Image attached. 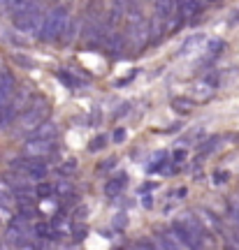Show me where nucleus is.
Returning a JSON list of instances; mask_svg holds the SVG:
<instances>
[{
  "instance_id": "nucleus-1",
  "label": "nucleus",
  "mask_w": 239,
  "mask_h": 250,
  "mask_svg": "<svg viewBox=\"0 0 239 250\" xmlns=\"http://www.w3.org/2000/svg\"><path fill=\"white\" fill-rule=\"evenodd\" d=\"M49 116H51V104H49V100L45 98H37L30 107L19 116L17 121V130L19 134H30L35 132L40 125L45 123V121H49Z\"/></svg>"
},
{
  "instance_id": "nucleus-2",
  "label": "nucleus",
  "mask_w": 239,
  "mask_h": 250,
  "mask_svg": "<svg viewBox=\"0 0 239 250\" xmlns=\"http://www.w3.org/2000/svg\"><path fill=\"white\" fill-rule=\"evenodd\" d=\"M70 21V14H68V9L65 7H53L51 12H47L45 14V23L40 28V40H45V42H51V40H61L63 35V28L65 23Z\"/></svg>"
},
{
  "instance_id": "nucleus-3",
  "label": "nucleus",
  "mask_w": 239,
  "mask_h": 250,
  "mask_svg": "<svg viewBox=\"0 0 239 250\" xmlns=\"http://www.w3.org/2000/svg\"><path fill=\"white\" fill-rule=\"evenodd\" d=\"M12 23H14V28L21 30V33H40V28L45 23L42 5L35 2V5H30V7L17 12V14L12 17Z\"/></svg>"
},
{
  "instance_id": "nucleus-4",
  "label": "nucleus",
  "mask_w": 239,
  "mask_h": 250,
  "mask_svg": "<svg viewBox=\"0 0 239 250\" xmlns=\"http://www.w3.org/2000/svg\"><path fill=\"white\" fill-rule=\"evenodd\" d=\"M24 104H26V93L21 90V93L12 95V100L5 107H0V130H7L14 121H19V111H21Z\"/></svg>"
},
{
  "instance_id": "nucleus-5",
  "label": "nucleus",
  "mask_w": 239,
  "mask_h": 250,
  "mask_svg": "<svg viewBox=\"0 0 239 250\" xmlns=\"http://www.w3.org/2000/svg\"><path fill=\"white\" fill-rule=\"evenodd\" d=\"M12 167L17 171H21L24 176L28 179H45L47 176V165L45 162H40V158H21V160H12Z\"/></svg>"
},
{
  "instance_id": "nucleus-6",
  "label": "nucleus",
  "mask_w": 239,
  "mask_h": 250,
  "mask_svg": "<svg viewBox=\"0 0 239 250\" xmlns=\"http://www.w3.org/2000/svg\"><path fill=\"white\" fill-rule=\"evenodd\" d=\"M172 236H174L181 246H186L188 250H202V241H200V239H197V236L188 229L186 225L181 223V218L172 223Z\"/></svg>"
},
{
  "instance_id": "nucleus-7",
  "label": "nucleus",
  "mask_w": 239,
  "mask_h": 250,
  "mask_svg": "<svg viewBox=\"0 0 239 250\" xmlns=\"http://www.w3.org/2000/svg\"><path fill=\"white\" fill-rule=\"evenodd\" d=\"M53 151H56V139H37V142L28 139L26 146H24V155L26 158H45V155H49Z\"/></svg>"
},
{
  "instance_id": "nucleus-8",
  "label": "nucleus",
  "mask_w": 239,
  "mask_h": 250,
  "mask_svg": "<svg viewBox=\"0 0 239 250\" xmlns=\"http://www.w3.org/2000/svg\"><path fill=\"white\" fill-rule=\"evenodd\" d=\"M30 234V229H28V225H26V220L19 215V218H14V220H9V225H7V241L9 243H17V246H24V243H28L26 241V236Z\"/></svg>"
},
{
  "instance_id": "nucleus-9",
  "label": "nucleus",
  "mask_w": 239,
  "mask_h": 250,
  "mask_svg": "<svg viewBox=\"0 0 239 250\" xmlns=\"http://www.w3.org/2000/svg\"><path fill=\"white\" fill-rule=\"evenodd\" d=\"M156 5V21L151 23V30L158 33L163 23H167L169 17L174 14V7H177V0H153Z\"/></svg>"
},
{
  "instance_id": "nucleus-10",
  "label": "nucleus",
  "mask_w": 239,
  "mask_h": 250,
  "mask_svg": "<svg viewBox=\"0 0 239 250\" xmlns=\"http://www.w3.org/2000/svg\"><path fill=\"white\" fill-rule=\"evenodd\" d=\"M151 23L149 21H140V23H135V26L128 28V37H130V42H133L135 49H142L146 46V42L151 40Z\"/></svg>"
},
{
  "instance_id": "nucleus-11",
  "label": "nucleus",
  "mask_w": 239,
  "mask_h": 250,
  "mask_svg": "<svg viewBox=\"0 0 239 250\" xmlns=\"http://www.w3.org/2000/svg\"><path fill=\"white\" fill-rule=\"evenodd\" d=\"M17 93V79H14V74L12 70H0V107H5L12 95Z\"/></svg>"
},
{
  "instance_id": "nucleus-12",
  "label": "nucleus",
  "mask_w": 239,
  "mask_h": 250,
  "mask_svg": "<svg viewBox=\"0 0 239 250\" xmlns=\"http://www.w3.org/2000/svg\"><path fill=\"white\" fill-rule=\"evenodd\" d=\"M216 88H218V74H216V72L207 74V77H202V79H197V81H195V86H193L195 95H197L200 100L212 98Z\"/></svg>"
},
{
  "instance_id": "nucleus-13",
  "label": "nucleus",
  "mask_w": 239,
  "mask_h": 250,
  "mask_svg": "<svg viewBox=\"0 0 239 250\" xmlns=\"http://www.w3.org/2000/svg\"><path fill=\"white\" fill-rule=\"evenodd\" d=\"M181 223L186 225L188 229H191V232H193L195 236H197V239L202 241V246H204V243H212V234H209L207 229H204V225L200 223V220H197L195 215H191V213L181 215Z\"/></svg>"
},
{
  "instance_id": "nucleus-14",
  "label": "nucleus",
  "mask_w": 239,
  "mask_h": 250,
  "mask_svg": "<svg viewBox=\"0 0 239 250\" xmlns=\"http://www.w3.org/2000/svg\"><path fill=\"white\" fill-rule=\"evenodd\" d=\"M56 134H58V125L53 123V121H45L35 132L28 134V139L30 142H37V139H56Z\"/></svg>"
},
{
  "instance_id": "nucleus-15",
  "label": "nucleus",
  "mask_w": 239,
  "mask_h": 250,
  "mask_svg": "<svg viewBox=\"0 0 239 250\" xmlns=\"http://www.w3.org/2000/svg\"><path fill=\"white\" fill-rule=\"evenodd\" d=\"M125 186H128V176H125V174L112 176V179L107 181V186H105V195L107 197H119L125 190Z\"/></svg>"
},
{
  "instance_id": "nucleus-16",
  "label": "nucleus",
  "mask_w": 239,
  "mask_h": 250,
  "mask_svg": "<svg viewBox=\"0 0 239 250\" xmlns=\"http://www.w3.org/2000/svg\"><path fill=\"white\" fill-rule=\"evenodd\" d=\"M177 9L181 19L195 17L200 12V0H177Z\"/></svg>"
},
{
  "instance_id": "nucleus-17",
  "label": "nucleus",
  "mask_w": 239,
  "mask_h": 250,
  "mask_svg": "<svg viewBox=\"0 0 239 250\" xmlns=\"http://www.w3.org/2000/svg\"><path fill=\"white\" fill-rule=\"evenodd\" d=\"M14 199H17V195L12 192V186L5 183V181H0V208L9 211V206L14 204Z\"/></svg>"
},
{
  "instance_id": "nucleus-18",
  "label": "nucleus",
  "mask_w": 239,
  "mask_h": 250,
  "mask_svg": "<svg viewBox=\"0 0 239 250\" xmlns=\"http://www.w3.org/2000/svg\"><path fill=\"white\" fill-rule=\"evenodd\" d=\"M204 42H207V40H204V35H193V37H188L186 42L181 44V49H179V54H181V56L193 54L195 49H200V46H202Z\"/></svg>"
},
{
  "instance_id": "nucleus-19",
  "label": "nucleus",
  "mask_w": 239,
  "mask_h": 250,
  "mask_svg": "<svg viewBox=\"0 0 239 250\" xmlns=\"http://www.w3.org/2000/svg\"><path fill=\"white\" fill-rule=\"evenodd\" d=\"M204 137V127L202 125H197V127H193V130H188L181 139H179V144H195V142H200Z\"/></svg>"
},
{
  "instance_id": "nucleus-20",
  "label": "nucleus",
  "mask_w": 239,
  "mask_h": 250,
  "mask_svg": "<svg viewBox=\"0 0 239 250\" xmlns=\"http://www.w3.org/2000/svg\"><path fill=\"white\" fill-rule=\"evenodd\" d=\"M218 142H221V137H209V139H207V142L200 146V155H197V160H195V162H202L204 155H209V153H212L214 148L218 146Z\"/></svg>"
},
{
  "instance_id": "nucleus-21",
  "label": "nucleus",
  "mask_w": 239,
  "mask_h": 250,
  "mask_svg": "<svg viewBox=\"0 0 239 250\" xmlns=\"http://www.w3.org/2000/svg\"><path fill=\"white\" fill-rule=\"evenodd\" d=\"M33 234H35L37 239H56V234H53V227L47 223H37L33 227Z\"/></svg>"
},
{
  "instance_id": "nucleus-22",
  "label": "nucleus",
  "mask_w": 239,
  "mask_h": 250,
  "mask_svg": "<svg viewBox=\"0 0 239 250\" xmlns=\"http://www.w3.org/2000/svg\"><path fill=\"white\" fill-rule=\"evenodd\" d=\"M56 77H58V79L63 81V83H65V86H68V88H81V81L77 79V77H72L70 72H65V70H58L56 72Z\"/></svg>"
},
{
  "instance_id": "nucleus-23",
  "label": "nucleus",
  "mask_w": 239,
  "mask_h": 250,
  "mask_svg": "<svg viewBox=\"0 0 239 250\" xmlns=\"http://www.w3.org/2000/svg\"><path fill=\"white\" fill-rule=\"evenodd\" d=\"M172 107H174V111H177V114H188V111L193 109V100L174 98V100H172Z\"/></svg>"
},
{
  "instance_id": "nucleus-24",
  "label": "nucleus",
  "mask_w": 239,
  "mask_h": 250,
  "mask_svg": "<svg viewBox=\"0 0 239 250\" xmlns=\"http://www.w3.org/2000/svg\"><path fill=\"white\" fill-rule=\"evenodd\" d=\"M156 250H179L174 243V236H158L156 239Z\"/></svg>"
},
{
  "instance_id": "nucleus-25",
  "label": "nucleus",
  "mask_w": 239,
  "mask_h": 250,
  "mask_svg": "<svg viewBox=\"0 0 239 250\" xmlns=\"http://www.w3.org/2000/svg\"><path fill=\"white\" fill-rule=\"evenodd\" d=\"M228 213H230L232 223L239 227V197H230L228 199Z\"/></svg>"
},
{
  "instance_id": "nucleus-26",
  "label": "nucleus",
  "mask_w": 239,
  "mask_h": 250,
  "mask_svg": "<svg viewBox=\"0 0 239 250\" xmlns=\"http://www.w3.org/2000/svg\"><path fill=\"white\" fill-rule=\"evenodd\" d=\"M74 30H77V26H74V21L70 19V21L65 23V28H63V35H61V42H63V44H68V42H72V37L77 35Z\"/></svg>"
},
{
  "instance_id": "nucleus-27",
  "label": "nucleus",
  "mask_w": 239,
  "mask_h": 250,
  "mask_svg": "<svg viewBox=\"0 0 239 250\" xmlns=\"http://www.w3.org/2000/svg\"><path fill=\"white\" fill-rule=\"evenodd\" d=\"M53 195V183H45V181H40V186L35 188V197L40 199H47V197Z\"/></svg>"
},
{
  "instance_id": "nucleus-28",
  "label": "nucleus",
  "mask_w": 239,
  "mask_h": 250,
  "mask_svg": "<svg viewBox=\"0 0 239 250\" xmlns=\"http://www.w3.org/2000/svg\"><path fill=\"white\" fill-rule=\"evenodd\" d=\"M77 167H79L77 160H65L61 167H58V174H61V176H72V174L77 171Z\"/></svg>"
},
{
  "instance_id": "nucleus-29",
  "label": "nucleus",
  "mask_w": 239,
  "mask_h": 250,
  "mask_svg": "<svg viewBox=\"0 0 239 250\" xmlns=\"http://www.w3.org/2000/svg\"><path fill=\"white\" fill-rule=\"evenodd\" d=\"M225 49V42L223 40H209L207 42V51H209V56H218Z\"/></svg>"
},
{
  "instance_id": "nucleus-30",
  "label": "nucleus",
  "mask_w": 239,
  "mask_h": 250,
  "mask_svg": "<svg viewBox=\"0 0 239 250\" xmlns=\"http://www.w3.org/2000/svg\"><path fill=\"white\" fill-rule=\"evenodd\" d=\"M105 146H107V137H105V134H97L96 139H91V144H89V151H91V153L102 151Z\"/></svg>"
},
{
  "instance_id": "nucleus-31",
  "label": "nucleus",
  "mask_w": 239,
  "mask_h": 250,
  "mask_svg": "<svg viewBox=\"0 0 239 250\" xmlns=\"http://www.w3.org/2000/svg\"><path fill=\"white\" fill-rule=\"evenodd\" d=\"M200 213L204 215V223H209V225L214 227V229H216V232H221V229H223L221 220H218V218H216V215H214L212 211H200Z\"/></svg>"
},
{
  "instance_id": "nucleus-32",
  "label": "nucleus",
  "mask_w": 239,
  "mask_h": 250,
  "mask_svg": "<svg viewBox=\"0 0 239 250\" xmlns=\"http://www.w3.org/2000/svg\"><path fill=\"white\" fill-rule=\"evenodd\" d=\"M86 215H89V208H86V206H77L74 213H72V223H84Z\"/></svg>"
},
{
  "instance_id": "nucleus-33",
  "label": "nucleus",
  "mask_w": 239,
  "mask_h": 250,
  "mask_svg": "<svg viewBox=\"0 0 239 250\" xmlns=\"http://www.w3.org/2000/svg\"><path fill=\"white\" fill-rule=\"evenodd\" d=\"M72 236H74L77 241L86 239V227H84V223H74V225H72Z\"/></svg>"
},
{
  "instance_id": "nucleus-34",
  "label": "nucleus",
  "mask_w": 239,
  "mask_h": 250,
  "mask_svg": "<svg viewBox=\"0 0 239 250\" xmlns=\"http://www.w3.org/2000/svg\"><path fill=\"white\" fill-rule=\"evenodd\" d=\"M14 62L24 65V67H35V62L30 61V58H26V56H21V54H14Z\"/></svg>"
},
{
  "instance_id": "nucleus-35",
  "label": "nucleus",
  "mask_w": 239,
  "mask_h": 250,
  "mask_svg": "<svg viewBox=\"0 0 239 250\" xmlns=\"http://www.w3.org/2000/svg\"><path fill=\"white\" fill-rule=\"evenodd\" d=\"M186 158H188V153L184 151V148H179V151H174V153H172V160L177 162V165H181V162L186 160Z\"/></svg>"
},
{
  "instance_id": "nucleus-36",
  "label": "nucleus",
  "mask_w": 239,
  "mask_h": 250,
  "mask_svg": "<svg viewBox=\"0 0 239 250\" xmlns=\"http://www.w3.org/2000/svg\"><path fill=\"white\" fill-rule=\"evenodd\" d=\"M112 167H116V158H107V160H102V165L97 167V171H107V169H112Z\"/></svg>"
},
{
  "instance_id": "nucleus-37",
  "label": "nucleus",
  "mask_w": 239,
  "mask_h": 250,
  "mask_svg": "<svg viewBox=\"0 0 239 250\" xmlns=\"http://www.w3.org/2000/svg\"><path fill=\"white\" fill-rule=\"evenodd\" d=\"M228 179H230L228 171H216V174H214V181H216V183H225Z\"/></svg>"
},
{
  "instance_id": "nucleus-38",
  "label": "nucleus",
  "mask_w": 239,
  "mask_h": 250,
  "mask_svg": "<svg viewBox=\"0 0 239 250\" xmlns=\"http://www.w3.org/2000/svg\"><path fill=\"white\" fill-rule=\"evenodd\" d=\"M133 250H156V246H151L149 241H140L133 246Z\"/></svg>"
},
{
  "instance_id": "nucleus-39",
  "label": "nucleus",
  "mask_w": 239,
  "mask_h": 250,
  "mask_svg": "<svg viewBox=\"0 0 239 250\" xmlns=\"http://www.w3.org/2000/svg\"><path fill=\"white\" fill-rule=\"evenodd\" d=\"M123 139H125V130H123V127H119V130H114V142H116V144H121Z\"/></svg>"
},
{
  "instance_id": "nucleus-40",
  "label": "nucleus",
  "mask_w": 239,
  "mask_h": 250,
  "mask_svg": "<svg viewBox=\"0 0 239 250\" xmlns=\"http://www.w3.org/2000/svg\"><path fill=\"white\" fill-rule=\"evenodd\" d=\"M142 206H144V208H151V206H153V197H151V195H144L142 197Z\"/></svg>"
},
{
  "instance_id": "nucleus-41",
  "label": "nucleus",
  "mask_w": 239,
  "mask_h": 250,
  "mask_svg": "<svg viewBox=\"0 0 239 250\" xmlns=\"http://www.w3.org/2000/svg\"><path fill=\"white\" fill-rule=\"evenodd\" d=\"M116 227H125V215H116Z\"/></svg>"
},
{
  "instance_id": "nucleus-42",
  "label": "nucleus",
  "mask_w": 239,
  "mask_h": 250,
  "mask_svg": "<svg viewBox=\"0 0 239 250\" xmlns=\"http://www.w3.org/2000/svg\"><path fill=\"white\" fill-rule=\"evenodd\" d=\"M153 188H156V183H144L140 190H142V192H146V190H153Z\"/></svg>"
},
{
  "instance_id": "nucleus-43",
  "label": "nucleus",
  "mask_w": 239,
  "mask_h": 250,
  "mask_svg": "<svg viewBox=\"0 0 239 250\" xmlns=\"http://www.w3.org/2000/svg\"><path fill=\"white\" fill-rule=\"evenodd\" d=\"M14 2H17V0H0V5H5V7H12Z\"/></svg>"
},
{
  "instance_id": "nucleus-44",
  "label": "nucleus",
  "mask_w": 239,
  "mask_h": 250,
  "mask_svg": "<svg viewBox=\"0 0 239 250\" xmlns=\"http://www.w3.org/2000/svg\"><path fill=\"white\" fill-rule=\"evenodd\" d=\"M130 5H140V0H128V7H130Z\"/></svg>"
},
{
  "instance_id": "nucleus-45",
  "label": "nucleus",
  "mask_w": 239,
  "mask_h": 250,
  "mask_svg": "<svg viewBox=\"0 0 239 250\" xmlns=\"http://www.w3.org/2000/svg\"><path fill=\"white\" fill-rule=\"evenodd\" d=\"M223 250H239V248H235V246H230V243H228V246H225Z\"/></svg>"
}]
</instances>
